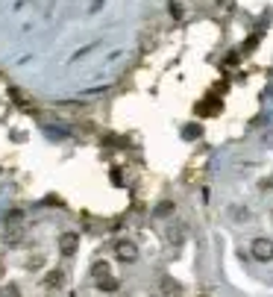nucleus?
I'll list each match as a JSON object with an SVG mask.
<instances>
[{
    "instance_id": "f03ea898",
    "label": "nucleus",
    "mask_w": 273,
    "mask_h": 297,
    "mask_svg": "<svg viewBox=\"0 0 273 297\" xmlns=\"http://www.w3.org/2000/svg\"><path fill=\"white\" fill-rule=\"evenodd\" d=\"M115 253H118L121 262H135V259H138V247H135L132 242H118V244H115Z\"/></svg>"
},
{
    "instance_id": "7ed1b4c3",
    "label": "nucleus",
    "mask_w": 273,
    "mask_h": 297,
    "mask_svg": "<svg viewBox=\"0 0 273 297\" xmlns=\"http://www.w3.org/2000/svg\"><path fill=\"white\" fill-rule=\"evenodd\" d=\"M76 244H79V236H76V233H62V236H59V250H62L65 256H74Z\"/></svg>"
},
{
    "instance_id": "423d86ee",
    "label": "nucleus",
    "mask_w": 273,
    "mask_h": 297,
    "mask_svg": "<svg viewBox=\"0 0 273 297\" xmlns=\"http://www.w3.org/2000/svg\"><path fill=\"white\" fill-rule=\"evenodd\" d=\"M47 286H50V289H59V286H62V271H53V274L47 277Z\"/></svg>"
},
{
    "instance_id": "ddd939ff",
    "label": "nucleus",
    "mask_w": 273,
    "mask_h": 297,
    "mask_svg": "<svg viewBox=\"0 0 273 297\" xmlns=\"http://www.w3.org/2000/svg\"><path fill=\"white\" fill-rule=\"evenodd\" d=\"M203 297H209V295H203Z\"/></svg>"
},
{
    "instance_id": "39448f33",
    "label": "nucleus",
    "mask_w": 273,
    "mask_h": 297,
    "mask_svg": "<svg viewBox=\"0 0 273 297\" xmlns=\"http://www.w3.org/2000/svg\"><path fill=\"white\" fill-rule=\"evenodd\" d=\"M94 277H97V280L109 277V265H106V262H97V265H94Z\"/></svg>"
},
{
    "instance_id": "20e7f679",
    "label": "nucleus",
    "mask_w": 273,
    "mask_h": 297,
    "mask_svg": "<svg viewBox=\"0 0 273 297\" xmlns=\"http://www.w3.org/2000/svg\"><path fill=\"white\" fill-rule=\"evenodd\" d=\"M97 286H100L103 292H115V289H118V280H115V277H103V280H97Z\"/></svg>"
},
{
    "instance_id": "f257e3e1",
    "label": "nucleus",
    "mask_w": 273,
    "mask_h": 297,
    "mask_svg": "<svg viewBox=\"0 0 273 297\" xmlns=\"http://www.w3.org/2000/svg\"><path fill=\"white\" fill-rule=\"evenodd\" d=\"M250 250H253V256H256L259 262H271L273 259V242L271 239H256Z\"/></svg>"
},
{
    "instance_id": "0eeeda50",
    "label": "nucleus",
    "mask_w": 273,
    "mask_h": 297,
    "mask_svg": "<svg viewBox=\"0 0 273 297\" xmlns=\"http://www.w3.org/2000/svg\"><path fill=\"white\" fill-rule=\"evenodd\" d=\"M162 289H165V295H176V292H179V286H176L174 280H168V277L162 280Z\"/></svg>"
},
{
    "instance_id": "9d476101",
    "label": "nucleus",
    "mask_w": 273,
    "mask_h": 297,
    "mask_svg": "<svg viewBox=\"0 0 273 297\" xmlns=\"http://www.w3.org/2000/svg\"><path fill=\"white\" fill-rule=\"evenodd\" d=\"M168 9H171V15H174V18H182V3H171Z\"/></svg>"
},
{
    "instance_id": "6e6552de",
    "label": "nucleus",
    "mask_w": 273,
    "mask_h": 297,
    "mask_svg": "<svg viewBox=\"0 0 273 297\" xmlns=\"http://www.w3.org/2000/svg\"><path fill=\"white\" fill-rule=\"evenodd\" d=\"M171 212H174V203H171V200L159 203V209H156V215H171Z\"/></svg>"
},
{
    "instance_id": "1a4fd4ad",
    "label": "nucleus",
    "mask_w": 273,
    "mask_h": 297,
    "mask_svg": "<svg viewBox=\"0 0 273 297\" xmlns=\"http://www.w3.org/2000/svg\"><path fill=\"white\" fill-rule=\"evenodd\" d=\"M0 297H21V292H18V286H6V289H0Z\"/></svg>"
},
{
    "instance_id": "f8f14e48",
    "label": "nucleus",
    "mask_w": 273,
    "mask_h": 297,
    "mask_svg": "<svg viewBox=\"0 0 273 297\" xmlns=\"http://www.w3.org/2000/svg\"><path fill=\"white\" fill-rule=\"evenodd\" d=\"M0 277H3V265H0Z\"/></svg>"
},
{
    "instance_id": "9b49d317",
    "label": "nucleus",
    "mask_w": 273,
    "mask_h": 297,
    "mask_svg": "<svg viewBox=\"0 0 273 297\" xmlns=\"http://www.w3.org/2000/svg\"><path fill=\"white\" fill-rule=\"evenodd\" d=\"M6 221H9V224H18V221H21V212H9Z\"/></svg>"
}]
</instances>
